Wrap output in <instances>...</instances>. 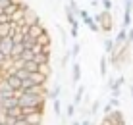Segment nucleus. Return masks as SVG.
Wrapping results in <instances>:
<instances>
[{
    "label": "nucleus",
    "mask_w": 133,
    "mask_h": 125,
    "mask_svg": "<svg viewBox=\"0 0 133 125\" xmlns=\"http://www.w3.org/2000/svg\"><path fill=\"white\" fill-rule=\"evenodd\" d=\"M95 21L100 25V31L102 33H110V31L114 29V16H112V12H100L95 16Z\"/></svg>",
    "instance_id": "f257e3e1"
},
{
    "label": "nucleus",
    "mask_w": 133,
    "mask_h": 125,
    "mask_svg": "<svg viewBox=\"0 0 133 125\" xmlns=\"http://www.w3.org/2000/svg\"><path fill=\"white\" fill-rule=\"evenodd\" d=\"M14 46H16V43L12 40V37H2V40H0V50L4 52V56H6L8 60H10V56H12Z\"/></svg>",
    "instance_id": "f03ea898"
},
{
    "label": "nucleus",
    "mask_w": 133,
    "mask_h": 125,
    "mask_svg": "<svg viewBox=\"0 0 133 125\" xmlns=\"http://www.w3.org/2000/svg\"><path fill=\"white\" fill-rule=\"evenodd\" d=\"M16 106H19V98H17V96H8V98H0V110H4V112H8V110L16 108Z\"/></svg>",
    "instance_id": "7ed1b4c3"
},
{
    "label": "nucleus",
    "mask_w": 133,
    "mask_h": 125,
    "mask_svg": "<svg viewBox=\"0 0 133 125\" xmlns=\"http://www.w3.org/2000/svg\"><path fill=\"white\" fill-rule=\"evenodd\" d=\"M44 31H46V29H44L43 21H41V23H35V25H29V33H27V35H29V37H33V39H37V40H39V37L43 35Z\"/></svg>",
    "instance_id": "20e7f679"
},
{
    "label": "nucleus",
    "mask_w": 133,
    "mask_h": 125,
    "mask_svg": "<svg viewBox=\"0 0 133 125\" xmlns=\"http://www.w3.org/2000/svg\"><path fill=\"white\" fill-rule=\"evenodd\" d=\"M50 60H52V50H50V48H44L43 54H37V56H35V62L39 64V66H43V64H50Z\"/></svg>",
    "instance_id": "39448f33"
},
{
    "label": "nucleus",
    "mask_w": 133,
    "mask_h": 125,
    "mask_svg": "<svg viewBox=\"0 0 133 125\" xmlns=\"http://www.w3.org/2000/svg\"><path fill=\"white\" fill-rule=\"evenodd\" d=\"M25 23H27V25H35V23H41L39 13H37L33 8H29V10L25 12Z\"/></svg>",
    "instance_id": "423d86ee"
},
{
    "label": "nucleus",
    "mask_w": 133,
    "mask_h": 125,
    "mask_svg": "<svg viewBox=\"0 0 133 125\" xmlns=\"http://www.w3.org/2000/svg\"><path fill=\"white\" fill-rule=\"evenodd\" d=\"M6 81H8V85H10L14 91H21V87H23V81H21L17 75H14V73L6 77Z\"/></svg>",
    "instance_id": "0eeeda50"
},
{
    "label": "nucleus",
    "mask_w": 133,
    "mask_h": 125,
    "mask_svg": "<svg viewBox=\"0 0 133 125\" xmlns=\"http://www.w3.org/2000/svg\"><path fill=\"white\" fill-rule=\"evenodd\" d=\"M108 117L112 119L114 125H125V117H123V112H122V110H114Z\"/></svg>",
    "instance_id": "6e6552de"
},
{
    "label": "nucleus",
    "mask_w": 133,
    "mask_h": 125,
    "mask_svg": "<svg viewBox=\"0 0 133 125\" xmlns=\"http://www.w3.org/2000/svg\"><path fill=\"white\" fill-rule=\"evenodd\" d=\"M43 117H44V114H41V112L25 115V119H27V123H29V125H41V123H43Z\"/></svg>",
    "instance_id": "1a4fd4ad"
},
{
    "label": "nucleus",
    "mask_w": 133,
    "mask_h": 125,
    "mask_svg": "<svg viewBox=\"0 0 133 125\" xmlns=\"http://www.w3.org/2000/svg\"><path fill=\"white\" fill-rule=\"evenodd\" d=\"M29 79L33 81L35 85H46V83H48V77H44L41 71H37V73H31V75H29Z\"/></svg>",
    "instance_id": "9d476101"
},
{
    "label": "nucleus",
    "mask_w": 133,
    "mask_h": 125,
    "mask_svg": "<svg viewBox=\"0 0 133 125\" xmlns=\"http://www.w3.org/2000/svg\"><path fill=\"white\" fill-rule=\"evenodd\" d=\"M81 81V64H73L71 66V83H79Z\"/></svg>",
    "instance_id": "9b49d317"
},
{
    "label": "nucleus",
    "mask_w": 133,
    "mask_h": 125,
    "mask_svg": "<svg viewBox=\"0 0 133 125\" xmlns=\"http://www.w3.org/2000/svg\"><path fill=\"white\" fill-rule=\"evenodd\" d=\"M108 56L106 54H102V56H100V62H98V67H100V75L102 77H106V73H108Z\"/></svg>",
    "instance_id": "f8f14e48"
},
{
    "label": "nucleus",
    "mask_w": 133,
    "mask_h": 125,
    "mask_svg": "<svg viewBox=\"0 0 133 125\" xmlns=\"http://www.w3.org/2000/svg\"><path fill=\"white\" fill-rule=\"evenodd\" d=\"M23 52H25V46H23V43L16 44V46H14V50H12V56H10V60H17V58H21V56H23Z\"/></svg>",
    "instance_id": "ddd939ff"
},
{
    "label": "nucleus",
    "mask_w": 133,
    "mask_h": 125,
    "mask_svg": "<svg viewBox=\"0 0 133 125\" xmlns=\"http://www.w3.org/2000/svg\"><path fill=\"white\" fill-rule=\"evenodd\" d=\"M104 54H106V56H112L114 54V39L112 37H106V39H104Z\"/></svg>",
    "instance_id": "4468645a"
},
{
    "label": "nucleus",
    "mask_w": 133,
    "mask_h": 125,
    "mask_svg": "<svg viewBox=\"0 0 133 125\" xmlns=\"http://www.w3.org/2000/svg\"><path fill=\"white\" fill-rule=\"evenodd\" d=\"M83 94H85V87L79 85L77 91H75V96H73V104H75V106H79L81 102H83Z\"/></svg>",
    "instance_id": "2eb2a0df"
},
{
    "label": "nucleus",
    "mask_w": 133,
    "mask_h": 125,
    "mask_svg": "<svg viewBox=\"0 0 133 125\" xmlns=\"http://www.w3.org/2000/svg\"><path fill=\"white\" fill-rule=\"evenodd\" d=\"M39 44H43L44 48H50V46H52V39H50L48 31H44V33L39 37Z\"/></svg>",
    "instance_id": "dca6fc26"
},
{
    "label": "nucleus",
    "mask_w": 133,
    "mask_h": 125,
    "mask_svg": "<svg viewBox=\"0 0 133 125\" xmlns=\"http://www.w3.org/2000/svg\"><path fill=\"white\" fill-rule=\"evenodd\" d=\"M60 92H62V85H60V83H56L54 89L50 91V94H48V100H52V102H54V100H58V98H60Z\"/></svg>",
    "instance_id": "f3484780"
},
{
    "label": "nucleus",
    "mask_w": 133,
    "mask_h": 125,
    "mask_svg": "<svg viewBox=\"0 0 133 125\" xmlns=\"http://www.w3.org/2000/svg\"><path fill=\"white\" fill-rule=\"evenodd\" d=\"M23 69H25L27 73H37V71L41 69V66L35 62V60H31V62H25V67H23Z\"/></svg>",
    "instance_id": "a211bd4d"
},
{
    "label": "nucleus",
    "mask_w": 133,
    "mask_h": 125,
    "mask_svg": "<svg viewBox=\"0 0 133 125\" xmlns=\"http://www.w3.org/2000/svg\"><path fill=\"white\" fill-rule=\"evenodd\" d=\"M81 19H83V23H85V25L87 27H91V25H93V23H95V17H91L89 16V12H87V10H81Z\"/></svg>",
    "instance_id": "6ab92c4d"
},
{
    "label": "nucleus",
    "mask_w": 133,
    "mask_h": 125,
    "mask_svg": "<svg viewBox=\"0 0 133 125\" xmlns=\"http://www.w3.org/2000/svg\"><path fill=\"white\" fill-rule=\"evenodd\" d=\"M122 27H123V29H129V27H131V12L123 10V21H122Z\"/></svg>",
    "instance_id": "aec40b11"
},
{
    "label": "nucleus",
    "mask_w": 133,
    "mask_h": 125,
    "mask_svg": "<svg viewBox=\"0 0 133 125\" xmlns=\"http://www.w3.org/2000/svg\"><path fill=\"white\" fill-rule=\"evenodd\" d=\"M41 73H43L44 77H48L50 79V75H52V66H50V64H43V66H41V69H39Z\"/></svg>",
    "instance_id": "412c9836"
},
{
    "label": "nucleus",
    "mask_w": 133,
    "mask_h": 125,
    "mask_svg": "<svg viewBox=\"0 0 133 125\" xmlns=\"http://www.w3.org/2000/svg\"><path fill=\"white\" fill-rule=\"evenodd\" d=\"M52 108H54V115H56V117H60V115H62V102H60V98L52 102Z\"/></svg>",
    "instance_id": "4be33fe9"
},
{
    "label": "nucleus",
    "mask_w": 133,
    "mask_h": 125,
    "mask_svg": "<svg viewBox=\"0 0 133 125\" xmlns=\"http://www.w3.org/2000/svg\"><path fill=\"white\" fill-rule=\"evenodd\" d=\"M68 8H70V10H71L73 13H75L77 17L81 16V10H79V6H77V2H75V0H70V2H68Z\"/></svg>",
    "instance_id": "5701e85b"
},
{
    "label": "nucleus",
    "mask_w": 133,
    "mask_h": 125,
    "mask_svg": "<svg viewBox=\"0 0 133 125\" xmlns=\"http://www.w3.org/2000/svg\"><path fill=\"white\" fill-rule=\"evenodd\" d=\"M79 52H81V44H79V43H73V46L70 48V54H71V58L75 60L77 56H79Z\"/></svg>",
    "instance_id": "b1692460"
},
{
    "label": "nucleus",
    "mask_w": 133,
    "mask_h": 125,
    "mask_svg": "<svg viewBox=\"0 0 133 125\" xmlns=\"http://www.w3.org/2000/svg\"><path fill=\"white\" fill-rule=\"evenodd\" d=\"M66 115H68V117H73V115H75V104H73V102H68V106H66Z\"/></svg>",
    "instance_id": "393cba45"
},
{
    "label": "nucleus",
    "mask_w": 133,
    "mask_h": 125,
    "mask_svg": "<svg viewBox=\"0 0 133 125\" xmlns=\"http://www.w3.org/2000/svg\"><path fill=\"white\" fill-rule=\"evenodd\" d=\"M14 75H17V77H19L21 81H27V79H29V75H31V73H27L25 69H17V71L14 73Z\"/></svg>",
    "instance_id": "a878e982"
},
{
    "label": "nucleus",
    "mask_w": 133,
    "mask_h": 125,
    "mask_svg": "<svg viewBox=\"0 0 133 125\" xmlns=\"http://www.w3.org/2000/svg\"><path fill=\"white\" fill-rule=\"evenodd\" d=\"M112 8H114L112 0H102V10L104 12H112Z\"/></svg>",
    "instance_id": "bb28decb"
},
{
    "label": "nucleus",
    "mask_w": 133,
    "mask_h": 125,
    "mask_svg": "<svg viewBox=\"0 0 133 125\" xmlns=\"http://www.w3.org/2000/svg\"><path fill=\"white\" fill-rule=\"evenodd\" d=\"M31 50H33V54L37 56V54H43V52H44V46H43V44H39V40H37V44H35Z\"/></svg>",
    "instance_id": "cd10ccee"
},
{
    "label": "nucleus",
    "mask_w": 133,
    "mask_h": 125,
    "mask_svg": "<svg viewBox=\"0 0 133 125\" xmlns=\"http://www.w3.org/2000/svg\"><path fill=\"white\" fill-rule=\"evenodd\" d=\"M21 58H23L25 62H31V60H35V54H33V50H25Z\"/></svg>",
    "instance_id": "c85d7f7f"
},
{
    "label": "nucleus",
    "mask_w": 133,
    "mask_h": 125,
    "mask_svg": "<svg viewBox=\"0 0 133 125\" xmlns=\"http://www.w3.org/2000/svg\"><path fill=\"white\" fill-rule=\"evenodd\" d=\"M70 58H71V54H70V50H68V52L62 56V67H68V62H70Z\"/></svg>",
    "instance_id": "c756f323"
},
{
    "label": "nucleus",
    "mask_w": 133,
    "mask_h": 125,
    "mask_svg": "<svg viewBox=\"0 0 133 125\" xmlns=\"http://www.w3.org/2000/svg\"><path fill=\"white\" fill-rule=\"evenodd\" d=\"M108 102L112 104L116 110H120V98H114V96H110V98H108Z\"/></svg>",
    "instance_id": "7c9ffc66"
},
{
    "label": "nucleus",
    "mask_w": 133,
    "mask_h": 125,
    "mask_svg": "<svg viewBox=\"0 0 133 125\" xmlns=\"http://www.w3.org/2000/svg\"><path fill=\"white\" fill-rule=\"evenodd\" d=\"M123 10H127V12L133 10V0H123Z\"/></svg>",
    "instance_id": "2f4dec72"
},
{
    "label": "nucleus",
    "mask_w": 133,
    "mask_h": 125,
    "mask_svg": "<svg viewBox=\"0 0 133 125\" xmlns=\"http://www.w3.org/2000/svg\"><path fill=\"white\" fill-rule=\"evenodd\" d=\"M98 106H100V102H98V100H95L93 106H91V115H95V114L98 112Z\"/></svg>",
    "instance_id": "473e14b6"
},
{
    "label": "nucleus",
    "mask_w": 133,
    "mask_h": 125,
    "mask_svg": "<svg viewBox=\"0 0 133 125\" xmlns=\"http://www.w3.org/2000/svg\"><path fill=\"white\" fill-rule=\"evenodd\" d=\"M70 35H71V39H77V35H79V27H70Z\"/></svg>",
    "instance_id": "72a5a7b5"
},
{
    "label": "nucleus",
    "mask_w": 133,
    "mask_h": 125,
    "mask_svg": "<svg viewBox=\"0 0 133 125\" xmlns=\"http://www.w3.org/2000/svg\"><path fill=\"white\" fill-rule=\"evenodd\" d=\"M12 4V0H0V10H4L6 12V8Z\"/></svg>",
    "instance_id": "f704fd0d"
},
{
    "label": "nucleus",
    "mask_w": 133,
    "mask_h": 125,
    "mask_svg": "<svg viewBox=\"0 0 133 125\" xmlns=\"http://www.w3.org/2000/svg\"><path fill=\"white\" fill-rule=\"evenodd\" d=\"M100 125H114V123H112V119H110L108 115H104V117L100 119Z\"/></svg>",
    "instance_id": "c9c22d12"
},
{
    "label": "nucleus",
    "mask_w": 133,
    "mask_h": 125,
    "mask_svg": "<svg viewBox=\"0 0 133 125\" xmlns=\"http://www.w3.org/2000/svg\"><path fill=\"white\" fill-rule=\"evenodd\" d=\"M127 43L133 44V27H129V29H127Z\"/></svg>",
    "instance_id": "e433bc0d"
},
{
    "label": "nucleus",
    "mask_w": 133,
    "mask_h": 125,
    "mask_svg": "<svg viewBox=\"0 0 133 125\" xmlns=\"http://www.w3.org/2000/svg\"><path fill=\"white\" fill-rule=\"evenodd\" d=\"M14 125H29V123H27L25 117H21V119H16V123H14Z\"/></svg>",
    "instance_id": "4c0bfd02"
},
{
    "label": "nucleus",
    "mask_w": 133,
    "mask_h": 125,
    "mask_svg": "<svg viewBox=\"0 0 133 125\" xmlns=\"http://www.w3.org/2000/svg\"><path fill=\"white\" fill-rule=\"evenodd\" d=\"M71 125H81V121H71Z\"/></svg>",
    "instance_id": "58836bf2"
},
{
    "label": "nucleus",
    "mask_w": 133,
    "mask_h": 125,
    "mask_svg": "<svg viewBox=\"0 0 133 125\" xmlns=\"http://www.w3.org/2000/svg\"><path fill=\"white\" fill-rule=\"evenodd\" d=\"M129 92H131V96H133V85H129Z\"/></svg>",
    "instance_id": "ea45409f"
}]
</instances>
